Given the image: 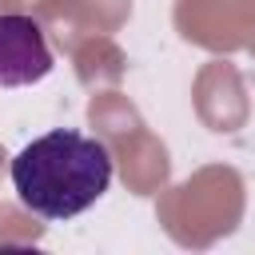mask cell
Here are the masks:
<instances>
[{
  "instance_id": "1",
  "label": "cell",
  "mask_w": 255,
  "mask_h": 255,
  "mask_svg": "<svg viewBox=\"0 0 255 255\" xmlns=\"http://www.w3.org/2000/svg\"><path fill=\"white\" fill-rule=\"evenodd\" d=\"M16 199L40 219H72L88 211L112 183V151L96 135L56 128L12 155Z\"/></svg>"
},
{
  "instance_id": "2",
  "label": "cell",
  "mask_w": 255,
  "mask_h": 255,
  "mask_svg": "<svg viewBox=\"0 0 255 255\" xmlns=\"http://www.w3.org/2000/svg\"><path fill=\"white\" fill-rule=\"evenodd\" d=\"M52 72V48L40 20L0 12V88H28Z\"/></svg>"
}]
</instances>
